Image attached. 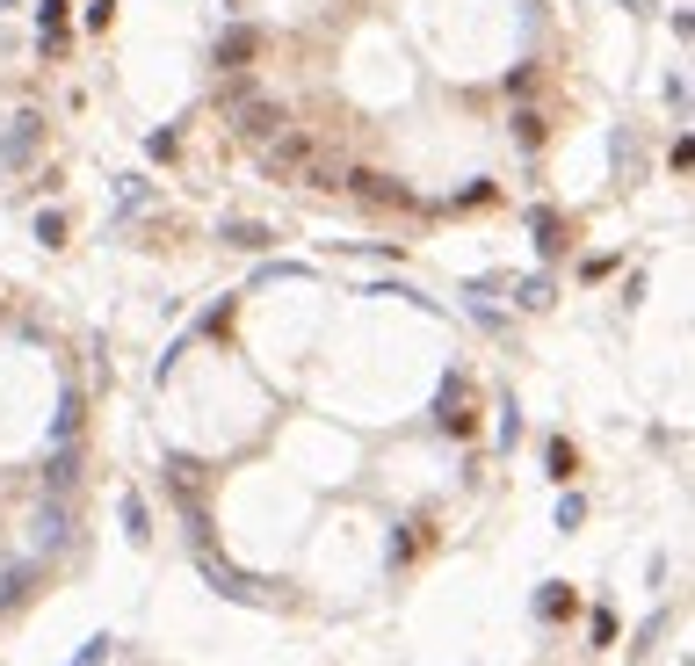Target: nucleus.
Returning a JSON list of instances; mask_svg holds the SVG:
<instances>
[{
    "mask_svg": "<svg viewBox=\"0 0 695 666\" xmlns=\"http://www.w3.org/2000/svg\"><path fill=\"white\" fill-rule=\"evenodd\" d=\"M225 116H232V131H239V138H254V145H268L276 131H290V109H283V102H268V95H254L247 80H232V87H225Z\"/></svg>",
    "mask_w": 695,
    "mask_h": 666,
    "instance_id": "f257e3e1",
    "label": "nucleus"
},
{
    "mask_svg": "<svg viewBox=\"0 0 695 666\" xmlns=\"http://www.w3.org/2000/svg\"><path fill=\"white\" fill-rule=\"evenodd\" d=\"M37 138H44V116H37V109H15L8 124H0V167H29Z\"/></svg>",
    "mask_w": 695,
    "mask_h": 666,
    "instance_id": "f03ea898",
    "label": "nucleus"
},
{
    "mask_svg": "<svg viewBox=\"0 0 695 666\" xmlns=\"http://www.w3.org/2000/svg\"><path fill=\"white\" fill-rule=\"evenodd\" d=\"M312 167V138H283L268 145V174H305Z\"/></svg>",
    "mask_w": 695,
    "mask_h": 666,
    "instance_id": "7ed1b4c3",
    "label": "nucleus"
},
{
    "mask_svg": "<svg viewBox=\"0 0 695 666\" xmlns=\"http://www.w3.org/2000/svg\"><path fill=\"white\" fill-rule=\"evenodd\" d=\"M218 58H225V66H247V58H254V29H225V37H218Z\"/></svg>",
    "mask_w": 695,
    "mask_h": 666,
    "instance_id": "20e7f679",
    "label": "nucleus"
},
{
    "mask_svg": "<svg viewBox=\"0 0 695 666\" xmlns=\"http://www.w3.org/2000/svg\"><path fill=\"white\" fill-rule=\"evenodd\" d=\"M37 29H44V51H58V37H66V0H44V8H37Z\"/></svg>",
    "mask_w": 695,
    "mask_h": 666,
    "instance_id": "39448f33",
    "label": "nucleus"
},
{
    "mask_svg": "<svg viewBox=\"0 0 695 666\" xmlns=\"http://www.w3.org/2000/svg\"><path fill=\"white\" fill-rule=\"evenodd\" d=\"M536 609H543V616H565V609H572V587H565V580H543V587H536Z\"/></svg>",
    "mask_w": 695,
    "mask_h": 666,
    "instance_id": "423d86ee",
    "label": "nucleus"
},
{
    "mask_svg": "<svg viewBox=\"0 0 695 666\" xmlns=\"http://www.w3.org/2000/svg\"><path fill=\"white\" fill-rule=\"evenodd\" d=\"M529 225H536V239H543V254H558V210H529Z\"/></svg>",
    "mask_w": 695,
    "mask_h": 666,
    "instance_id": "0eeeda50",
    "label": "nucleus"
},
{
    "mask_svg": "<svg viewBox=\"0 0 695 666\" xmlns=\"http://www.w3.org/2000/svg\"><path fill=\"white\" fill-rule=\"evenodd\" d=\"M225 239H232V247H268V225H239V218H232Z\"/></svg>",
    "mask_w": 695,
    "mask_h": 666,
    "instance_id": "6e6552de",
    "label": "nucleus"
},
{
    "mask_svg": "<svg viewBox=\"0 0 695 666\" xmlns=\"http://www.w3.org/2000/svg\"><path fill=\"white\" fill-rule=\"evenodd\" d=\"M515 297H522V312H543V305H551V283H543V276L536 283H515Z\"/></svg>",
    "mask_w": 695,
    "mask_h": 666,
    "instance_id": "1a4fd4ad",
    "label": "nucleus"
},
{
    "mask_svg": "<svg viewBox=\"0 0 695 666\" xmlns=\"http://www.w3.org/2000/svg\"><path fill=\"white\" fill-rule=\"evenodd\" d=\"M37 239H44V247H66V218H58V210H44V218H37Z\"/></svg>",
    "mask_w": 695,
    "mask_h": 666,
    "instance_id": "9d476101",
    "label": "nucleus"
},
{
    "mask_svg": "<svg viewBox=\"0 0 695 666\" xmlns=\"http://www.w3.org/2000/svg\"><path fill=\"white\" fill-rule=\"evenodd\" d=\"M580 522H587V500L565 493V500H558V529H580Z\"/></svg>",
    "mask_w": 695,
    "mask_h": 666,
    "instance_id": "9b49d317",
    "label": "nucleus"
},
{
    "mask_svg": "<svg viewBox=\"0 0 695 666\" xmlns=\"http://www.w3.org/2000/svg\"><path fill=\"white\" fill-rule=\"evenodd\" d=\"M515 145H522V153H536V145H543V124H536V116H515Z\"/></svg>",
    "mask_w": 695,
    "mask_h": 666,
    "instance_id": "f8f14e48",
    "label": "nucleus"
},
{
    "mask_svg": "<svg viewBox=\"0 0 695 666\" xmlns=\"http://www.w3.org/2000/svg\"><path fill=\"white\" fill-rule=\"evenodd\" d=\"M124 529L145 543V500H138V493H124Z\"/></svg>",
    "mask_w": 695,
    "mask_h": 666,
    "instance_id": "ddd939ff",
    "label": "nucleus"
},
{
    "mask_svg": "<svg viewBox=\"0 0 695 666\" xmlns=\"http://www.w3.org/2000/svg\"><path fill=\"white\" fill-rule=\"evenodd\" d=\"M145 153H153V160H174L181 138H174V131H153V138H145Z\"/></svg>",
    "mask_w": 695,
    "mask_h": 666,
    "instance_id": "4468645a",
    "label": "nucleus"
},
{
    "mask_svg": "<svg viewBox=\"0 0 695 666\" xmlns=\"http://www.w3.org/2000/svg\"><path fill=\"white\" fill-rule=\"evenodd\" d=\"M0 8H15V0H0Z\"/></svg>",
    "mask_w": 695,
    "mask_h": 666,
    "instance_id": "2eb2a0df",
    "label": "nucleus"
}]
</instances>
